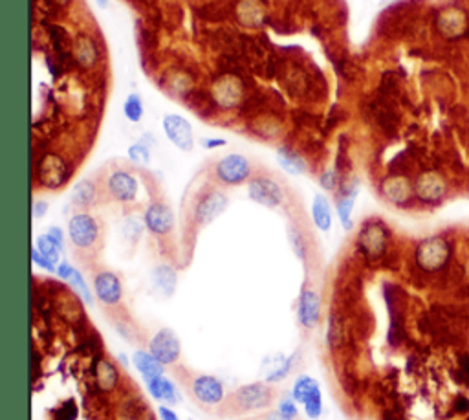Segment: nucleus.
Listing matches in <instances>:
<instances>
[{
	"instance_id": "nucleus-1",
	"label": "nucleus",
	"mask_w": 469,
	"mask_h": 420,
	"mask_svg": "<svg viewBox=\"0 0 469 420\" xmlns=\"http://www.w3.org/2000/svg\"><path fill=\"white\" fill-rule=\"evenodd\" d=\"M68 239L77 255H94L101 246V226L90 211H76L68 221Z\"/></svg>"
},
{
	"instance_id": "nucleus-2",
	"label": "nucleus",
	"mask_w": 469,
	"mask_h": 420,
	"mask_svg": "<svg viewBox=\"0 0 469 420\" xmlns=\"http://www.w3.org/2000/svg\"><path fill=\"white\" fill-rule=\"evenodd\" d=\"M275 387L262 380V382H251V384H244L237 387L227 397L226 404L233 407L237 413H255L268 409L271 404L275 402Z\"/></svg>"
},
{
	"instance_id": "nucleus-3",
	"label": "nucleus",
	"mask_w": 469,
	"mask_h": 420,
	"mask_svg": "<svg viewBox=\"0 0 469 420\" xmlns=\"http://www.w3.org/2000/svg\"><path fill=\"white\" fill-rule=\"evenodd\" d=\"M451 243L442 235H433L420 240L415 250V262L422 272L437 274L447 267V262L451 261Z\"/></svg>"
},
{
	"instance_id": "nucleus-4",
	"label": "nucleus",
	"mask_w": 469,
	"mask_h": 420,
	"mask_svg": "<svg viewBox=\"0 0 469 420\" xmlns=\"http://www.w3.org/2000/svg\"><path fill=\"white\" fill-rule=\"evenodd\" d=\"M211 177L215 184L222 185V187H237V185H242L251 180V162L244 154H226V156H222L220 160L215 162L211 169Z\"/></svg>"
},
{
	"instance_id": "nucleus-5",
	"label": "nucleus",
	"mask_w": 469,
	"mask_h": 420,
	"mask_svg": "<svg viewBox=\"0 0 469 420\" xmlns=\"http://www.w3.org/2000/svg\"><path fill=\"white\" fill-rule=\"evenodd\" d=\"M92 290L95 299L112 314L123 312V299H125V288H123L121 277L109 268H100L92 276Z\"/></svg>"
},
{
	"instance_id": "nucleus-6",
	"label": "nucleus",
	"mask_w": 469,
	"mask_h": 420,
	"mask_svg": "<svg viewBox=\"0 0 469 420\" xmlns=\"http://www.w3.org/2000/svg\"><path fill=\"white\" fill-rule=\"evenodd\" d=\"M388 243H391V231L384 221L370 218L363 222L356 240L357 250L363 257L369 261H379L387 253Z\"/></svg>"
},
{
	"instance_id": "nucleus-7",
	"label": "nucleus",
	"mask_w": 469,
	"mask_h": 420,
	"mask_svg": "<svg viewBox=\"0 0 469 420\" xmlns=\"http://www.w3.org/2000/svg\"><path fill=\"white\" fill-rule=\"evenodd\" d=\"M185 384H187L191 398L202 407H218L226 404L227 397H230L226 393L224 382L215 375H206V373L191 375Z\"/></svg>"
},
{
	"instance_id": "nucleus-8",
	"label": "nucleus",
	"mask_w": 469,
	"mask_h": 420,
	"mask_svg": "<svg viewBox=\"0 0 469 420\" xmlns=\"http://www.w3.org/2000/svg\"><path fill=\"white\" fill-rule=\"evenodd\" d=\"M35 182L44 189L57 191L68 184L72 169L64 156L57 153H44L35 162Z\"/></svg>"
},
{
	"instance_id": "nucleus-9",
	"label": "nucleus",
	"mask_w": 469,
	"mask_h": 420,
	"mask_svg": "<svg viewBox=\"0 0 469 420\" xmlns=\"http://www.w3.org/2000/svg\"><path fill=\"white\" fill-rule=\"evenodd\" d=\"M103 193L112 202L129 206V204H134L140 197V180L131 169L116 168L107 173L103 182Z\"/></svg>"
},
{
	"instance_id": "nucleus-10",
	"label": "nucleus",
	"mask_w": 469,
	"mask_h": 420,
	"mask_svg": "<svg viewBox=\"0 0 469 420\" xmlns=\"http://www.w3.org/2000/svg\"><path fill=\"white\" fill-rule=\"evenodd\" d=\"M230 208V197L220 187H211L198 194L193 208V222L198 228L209 226Z\"/></svg>"
},
{
	"instance_id": "nucleus-11",
	"label": "nucleus",
	"mask_w": 469,
	"mask_h": 420,
	"mask_svg": "<svg viewBox=\"0 0 469 420\" xmlns=\"http://www.w3.org/2000/svg\"><path fill=\"white\" fill-rule=\"evenodd\" d=\"M248 199L266 209L280 208L286 200V191L279 180L268 175H253L248 182Z\"/></svg>"
},
{
	"instance_id": "nucleus-12",
	"label": "nucleus",
	"mask_w": 469,
	"mask_h": 420,
	"mask_svg": "<svg viewBox=\"0 0 469 420\" xmlns=\"http://www.w3.org/2000/svg\"><path fill=\"white\" fill-rule=\"evenodd\" d=\"M449 184L438 171H424L415 178V197L425 206H438L446 200Z\"/></svg>"
},
{
	"instance_id": "nucleus-13",
	"label": "nucleus",
	"mask_w": 469,
	"mask_h": 420,
	"mask_svg": "<svg viewBox=\"0 0 469 420\" xmlns=\"http://www.w3.org/2000/svg\"><path fill=\"white\" fill-rule=\"evenodd\" d=\"M379 194L391 206L409 208L415 202V182L405 175H388L379 182Z\"/></svg>"
},
{
	"instance_id": "nucleus-14",
	"label": "nucleus",
	"mask_w": 469,
	"mask_h": 420,
	"mask_svg": "<svg viewBox=\"0 0 469 420\" xmlns=\"http://www.w3.org/2000/svg\"><path fill=\"white\" fill-rule=\"evenodd\" d=\"M295 314H297V321L301 329L314 330L321 325V320H323V301H321L319 292L314 286H302L301 294L297 298V305H295Z\"/></svg>"
},
{
	"instance_id": "nucleus-15",
	"label": "nucleus",
	"mask_w": 469,
	"mask_h": 420,
	"mask_svg": "<svg viewBox=\"0 0 469 420\" xmlns=\"http://www.w3.org/2000/svg\"><path fill=\"white\" fill-rule=\"evenodd\" d=\"M145 228L156 239H165L174 230V213L163 200H153L143 213Z\"/></svg>"
},
{
	"instance_id": "nucleus-16",
	"label": "nucleus",
	"mask_w": 469,
	"mask_h": 420,
	"mask_svg": "<svg viewBox=\"0 0 469 420\" xmlns=\"http://www.w3.org/2000/svg\"><path fill=\"white\" fill-rule=\"evenodd\" d=\"M149 351L163 366H174L182 356V342L172 329H160L149 339Z\"/></svg>"
},
{
	"instance_id": "nucleus-17",
	"label": "nucleus",
	"mask_w": 469,
	"mask_h": 420,
	"mask_svg": "<svg viewBox=\"0 0 469 420\" xmlns=\"http://www.w3.org/2000/svg\"><path fill=\"white\" fill-rule=\"evenodd\" d=\"M162 129L167 140L182 153H189L194 147L193 127L180 114H165L162 119Z\"/></svg>"
},
{
	"instance_id": "nucleus-18",
	"label": "nucleus",
	"mask_w": 469,
	"mask_h": 420,
	"mask_svg": "<svg viewBox=\"0 0 469 420\" xmlns=\"http://www.w3.org/2000/svg\"><path fill=\"white\" fill-rule=\"evenodd\" d=\"M434 26L444 39L456 41L468 33L469 18L462 8H444L442 11H438Z\"/></svg>"
},
{
	"instance_id": "nucleus-19",
	"label": "nucleus",
	"mask_w": 469,
	"mask_h": 420,
	"mask_svg": "<svg viewBox=\"0 0 469 420\" xmlns=\"http://www.w3.org/2000/svg\"><path fill=\"white\" fill-rule=\"evenodd\" d=\"M357 194H360V182L356 178L347 182L341 180L338 187V197H336V211H338V218L345 231H350L354 226L352 213H354Z\"/></svg>"
},
{
	"instance_id": "nucleus-20",
	"label": "nucleus",
	"mask_w": 469,
	"mask_h": 420,
	"mask_svg": "<svg viewBox=\"0 0 469 420\" xmlns=\"http://www.w3.org/2000/svg\"><path fill=\"white\" fill-rule=\"evenodd\" d=\"M92 376H94V384L97 385L101 393H114L121 384L119 367L107 356L95 358L92 363Z\"/></svg>"
},
{
	"instance_id": "nucleus-21",
	"label": "nucleus",
	"mask_w": 469,
	"mask_h": 420,
	"mask_svg": "<svg viewBox=\"0 0 469 420\" xmlns=\"http://www.w3.org/2000/svg\"><path fill=\"white\" fill-rule=\"evenodd\" d=\"M244 86L239 77L222 76L215 85H213V100L220 105L222 109H234L242 101Z\"/></svg>"
},
{
	"instance_id": "nucleus-22",
	"label": "nucleus",
	"mask_w": 469,
	"mask_h": 420,
	"mask_svg": "<svg viewBox=\"0 0 469 420\" xmlns=\"http://www.w3.org/2000/svg\"><path fill=\"white\" fill-rule=\"evenodd\" d=\"M100 185L95 184L92 178H83L73 185L72 193H70V202L77 211H88L92 206L97 204L100 199Z\"/></svg>"
},
{
	"instance_id": "nucleus-23",
	"label": "nucleus",
	"mask_w": 469,
	"mask_h": 420,
	"mask_svg": "<svg viewBox=\"0 0 469 420\" xmlns=\"http://www.w3.org/2000/svg\"><path fill=\"white\" fill-rule=\"evenodd\" d=\"M143 382L145 387H147V393H149L154 400H158V402L167 404V406H174V404H178L182 400L174 382H172L171 378H167L165 375L143 380Z\"/></svg>"
},
{
	"instance_id": "nucleus-24",
	"label": "nucleus",
	"mask_w": 469,
	"mask_h": 420,
	"mask_svg": "<svg viewBox=\"0 0 469 420\" xmlns=\"http://www.w3.org/2000/svg\"><path fill=\"white\" fill-rule=\"evenodd\" d=\"M72 54L83 68H94L100 61V50L90 35H77L72 41Z\"/></svg>"
},
{
	"instance_id": "nucleus-25",
	"label": "nucleus",
	"mask_w": 469,
	"mask_h": 420,
	"mask_svg": "<svg viewBox=\"0 0 469 420\" xmlns=\"http://www.w3.org/2000/svg\"><path fill=\"white\" fill-rule=\"evenodd\" d=\"M132 366H134V369L140 373L143 380L165 375V366H163L162 361L154 356L150 351H143V349H138L136 353H132Z\"/></svg>"
},
{
	"instance_id": "nucleus-26",
	"label": "nucleus",
	"mask_w": 469,
	"mask_h": 420,
	"mask_svg": "<svg viewBox=\"0 0 469 420\" xmlns=\"http://www.w3.org/2000/svg\"><path fill=\"white\" fill-rule=\"evenodd\" d=\"M311 221H314V226L317 228L323 233H328L332 230V224H334V217H332V206H330V200L326 199L325 194L316 193L314 194V200H311Z\"/></svg>"
},
{
	"instance_id": "nucleus-27",
	"label": "nucleus",
	"mask_w": 469,
	"mask_h": 420,
	"mask_svg": "<svg viewBox=\"0 0 469 420\" xmlns=\"http://www.w3.org/2000/svg\"><path fill=\"white\" fill-rule=\"evenodd\" d=\"M277 162H279L280 168L285 169L288 175H292V177H302V175H307L308 171L307 160L302 158L297 151L290 149L286 145L277 149Z\"/></svg>"
},
{
	"instance_id": "nucleus-28",
	"label": "nucleus",
	"mask_w": 469,
	"mask_h": 420,
	"mask_svg": "<svg viewBox=\"0 0 469 420\" xmlns=\"http://www.w3.org/2000/svg\"><path fill=\"white\" fill-rule=\"evenodd\" d=\"M268 361H271V366L268 367L266 375H264V382L268 384H277V382H283L286 376L292 373L293 366H295V360H297V353H293L292 356L283 358V356H275V358H266Z\"/></svg>"
},
{
	"instance_id": "nucleus-29",
	"label": "nucleus",
	"mask_w": 469,
	"mask_h": 420,
	"mask_svg": "<svg viewBox=\"0 0 469 420\" xmlns=\"http://www.w3.org/2000/svg\"><path fill=\"white\" fill-rule=\"evenodd\" d=\"M153 283L154 286L162 292L163 296H172L178 285V276H176L174 268L169 264H158L153 270Z\"/></svg>"
},
{
	"instance_id": "nucleus-30",
	"label": "nucleus",
	"mask_w": 469,
	"mask_h": 420,
	"mask_svg": "<svg viewBox=\"0 0 469 420\" xmlns=\"http://www.w3.org/2000/svg\"><path fill=\"white\" fill-rule=\"evenodd\" d=\"M237 18L242 26H261L264 21V8L257 0H242L237 6Z\"/></svg>"
},
{
	"instance_id": "nucleus-31",
	"label": "nucleus",
	"mask_w": 469,
	"mask_h": 420,
	"mask_svg": "<svg viewBox=\"0 0 469 420\" xmlns=\"http://www.w3.org/2000/svg\"><path fill=\"white\" fill-rule=\"evenodd\" d=\"M121 412L126 420H154L149 404H145L138 395L129 398V400L123 404Z\"/></svg>"
},
{
	"instance_id": "nucleus-32",
	"label": "nucleus",
	"mask_w": 469,
	"mask_h": 420,
	"mask_svg": "<svg viewBox=\"0 0 469 420\" xmlns=\"http://www.w3.org/2000/svg\"><path fill=\"white\" fill-rule=\"evenodd\" d=\"M68 283H70V286H72L73 294L79 296V298H81L83 301L88 305V307H94L97 299H95V296H94V290H90V286H88V283H86V279H85V276L81 274V270H77L76 268Z\"/></svg>"
},
{
	"instance_id": "nucleus-33",
	"label": "nucleus",
	"mask_w": 469,
	"mask_h": 420,
	"mask_svg": "<svg viewBox=\"0 0 469 420\" xmlns=\"http://www.w3.org/2000/svg\"><path fill=\"white\" fill-rule=\"evenodd\" d=\"M301 406L302 409H304V413H307L308 419L317 420L321 415H323V393H321L319 384L307 395V398L302 400Z\"/></svg>"
},
{
	"instance_id": "nucleus-34",
	"label": "nucleus",
	"mask_w": 469,
	"mask_h": 420,
	"mask_svg": "<svg viewBox=\"0 0 469 420\" xmlns=\"http://www.w3.org/2000/svg\"><path fill=\"white\" fill-rule=\"evenodd\" d=\"M288 239H290V244H292V250H293V253H295V257H297L299 261L307 262V259H308L307 237H304V233L299 230V226L293 224V226L288 228Z\"/></svg>"
},
{
	"instance_id": "nucleus-35",
	"label": "nucleus",
	"mask_w": 469,
	"mask_h": 420,
	"mask_svg": "<svg viewBox=\"0 0 469 420\" xmlns=\"http://www.w3.org/2000/svg\"><path fill=\"white\" fill-rule=\"evenodd\" d=\"M319 384L314 376L310 375H299L297 378H295V382H293V387H292V397L293 400L301 406V402L307 398V395L310 393L311 389L316 387V385Z\"/></svg>"
},
{
	"instance_id": "nucleus-36",
	"label": "nucleus",
	"mask_w": 469,
	"mask_h": 420,
	"mask_svg": "<svg viewBox=\"0 0 469 420\" xmlns=\"http://www.w3.org/2000/svg\"><path fill=\"white\" fill-rule=\"evenodd\" d=\"M123 112L131 123H140L141 118H143V101H141L140 95H126L125 103H123Z\"/></svg>"
},
{
	"instance_id": "nucleus-37",
	"label": "nucleus",
	"mask_w": 469,
	"mask_h": 420,
	"mask_svg": "<svg viewBox=\"0 0 469 420\" xmlns=\"http://www.w3.org/2000/svg\"><path fill=\"white\" fill-rule=\"evenodd\" d=\"M143 230H147V228H145L143 218H138V217H126L121 226L123 237H125V240H129V243H132V244L138 243V239L141 237Z\"/></svg>"
},
{
	"instance_id": "nucleus-38",
	"label": "nucleus",
	"mask_w": 469,
	"mask_h": 420,
	"mask_svg": "<svg viewBox=\"0 0 469 420\" xmlns=\"http://www.w3.org/2000/svg\"><path fill=\"white\" fill-rule=\"evenodd\" d=\"M33 246H35V248L39 250V252H41L44 257L50 259L54 264H59V262H61V253H63V252H61V250H59L54 243H52L50 237L46 235V233H42V235L37 237L35 244H33Z\"/></svg>"
},
{
	"instance_id": "nucleus-39",
	"label": "nucleus",
	"mask_w": 469,
	"mask_h": 420,
	"mask_svg": "<svg viewBox=\"0 0 469 420\" xmlns=\"http://www.w3.org/2000/svg\"><path fill=\"white\" fill-rule=\"evenodd\" d=\"M126 154H129V160L136 163V165H149L150 163V149L145 144H141V141L131 145L126 149Z\"/></svg>"
},
{
	"instance_id": "nucleus-40",
	"label": "nucleus",
	"mask_w": 469,
	"mask_h": 420,
	"mask_svg": "<svg viewBox=\"0 0 469 420\" xmlns=\"http://www.w3.org/2000/svg\"><path fill=\"white\" fill-rule=\"evenodd\" d=\"M339 184H341V178H339L338 169L330 168V169H326V171L321 173L319 185L325 191H336L339 187Z\"/></svg>"
},
{
	"instance_id": "nucleus-41",
	"label": "nucleus",
	"mask_w": 469,
	"mask_h": 420,
	"mask_svg": "<svg viewBox=\"0 0 469 420\" xmlns=\"http://www.w3.org/2000/svg\"><path fill=\"white\" fill-rule=\"evenodd\" d=\"M297 406H299V404L293 400V397H286L279 402V406H277V412L285 416V419L295 420V419H297V415H299Z\"/></svg>"
},
{
	"instance_id": "nucleus-42",
	"label": "nucleus",
	"mask_w": 469,
	"mask_h": 420,
	"mask_svg": "<svg viewBox=\"0 0 469 420\" xmlns=\"http://www.w3.org/2000/svg\"><path fill=\"white\" fill-rule=\"evenodd\" d=\"M77 419V406L73 400H66L59 406L55 412V420H76Z\"/></svg>"
},
{
	"instance_id": "nucleus-43",
	"label": "nucleus",
	"mask_w": 469,
	"mask_h": 420,
	"mask_svg": "<svg viewBox=\"0 0 469 420\" xmlns=\"http://www.w3.org/2000/svg\"><path fill=\"white\" fill-rule=\"evenodd\" d=\"M32 261H33V264H35V267L42 268V270H46V272H50V274H55V270H57V264H54L50 259L44 257V255H42V253L39 252L35 246L32 248Z\"/></svg>"
},
{
	"instance_id": "nucleus-44",
	"label": "nucleus",
	"mask_w": 469,
	"mask_h": 420,
	"mask_svg": "<svg viewBox=\"0 0 469 420\" xmlns=\"http://www.w3.org/2000/svg\"><path fill=\"white\" fill-rule=\"evenodd\" d=\"M46 235L50 237L52 243H54L55 246H57V248L61 250V252H63V250H64V231L61 230V228H59V226H50V228H48V230H46Z\"/></svg>"
},
{
	"instance_id": "nucleus-45",
	"label": "nucleus",
	"mask_w": 469,
	"mask_h": 420,
	"mask_svg": "<svg viewBox=\"0 0 469 420\" xmlns=\"http://www.w3.org/2000/svg\"><path fill=\"white\" fill-rule=\"evenodd\" d=\"M73 270H76V267H73V264H70V262H68V261H61L57 264V270H55V276H57L61 281H70V277H72Z\"/></svg>"
},
{
	"instance_id": "nucleus-46",
	"label": "nucleus",
	"mask_w": 469,
	"mask_h": 420,
	"mask_svg": "<svg viewBox=\"0 0 469 420\" xmlns=\"http://www.w3.org/2000/svg\"><path fill=\"white\" fill-rule=\"evenodd\" d=\"M48 209H50V206H48L46 200H35V202H33V208H32L33 218H35V221L42 218L46 213H48Z\"/></svg>"
},
{
	"instance_id": "nucleus-47",
	"label": "nucleus",
	"mask_w": 469,
	"mask_h": 420,
	"mask_svg": "<svg viewBox=\"0 0 469 420\" xmlns=\"http://www.w3.org/2000/svg\"><path fill=\"white\" fill-rule=\"evenodd\" d=\"M158 416L160 420H180L178 419V415H176L174 409H172L171 406H167V404H160Z\"/></svg>"
},
{
	"instance_id": "nucleus-48",
	"label": "nucleus",
	"mask_w": 469,
	"mask_h": 420,
	"mask_svg": "<svg viewBox=\"0 0 469 420\" xmlns=\"http://www.w3.org/2000/svg\"><path fill=\"white\" fill-rule=\"evenodd\" d=\"M461 375H462V382H464L465 385H469V356L468 354H464V356L461 358Z\"/></svg>"
},
{
	"instance_id": "nucleus-49",
	"label": "nucleus",
	"mask_w": 469,
	"mask_h": 420,
	"mask_svg": "<svg viewBox=\"0 0 469 420\" xmlns=\"http://www.w3.org/2000/svg\"><path fill=\"white\" fill-rule=\"evenodd\" d=\"M227 145L226 140H222V138H208V140L202 141L203 149H218V147H224Z\"/></svg>"
},
{
	"instance_id": "nucleus-50",
	"label": "nucleus",
	"mask_w": 469,
	"mask_h": 420,
	"mask_svg": "<svg viewBox=\"0 0 469 420\" xmlns=\"http://www.w3.org/2000/svg\"><path fill=\"white\" fill-rule=\"evenodd\" d=\"M264 420H288V419H285V416L280 415V413L275 409V412L268 413V415L264 416Z\"/></svg>"
},
{
	"instance_id": "nucleus-51",
	"label": "nucleus",
	"mask_w": 469,
	"mask_h": 420,
	"mask_svg": "<svg viewBox=\"0 0 469 420\" xmlns=\"http://www.w3.org/2000/svg\"><path fill=\"white\" fill-rule=\"evenodd\" d=\"M95 2H97V6H100L101 9L109 8V0H95Z\"/></svg>"
},
{
	"instance_id": "nucleus-52",
	"label": "nucleus",
	"mask_w": 469,
	"mask_h": 420,
	"mask_svg": "<svg viewBox=\"0 0 469 420\" xmlns=\"http://www.w3.org/2000/svg\"><path fill=\"white\" fill-rule=\"evenodd\" d=\"M468 123H469V116H468Z\"/></svg>"
}]
</instances>
